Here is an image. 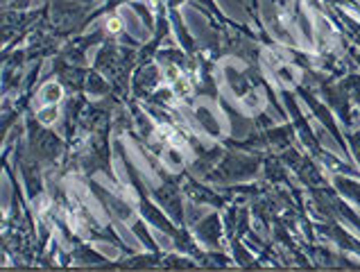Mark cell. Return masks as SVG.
Returning a JSON list of instances; mask_svg holds the SVG:
<instances>
[{"label": "cell", "instance_id": "obj_5", "mask_svg": "<svg viewBox=\"0 0 360 272\" xmlns=\"http://www.w3.org/2000/svg\"><path fill=\"white\" fill-rule=\"evenodd\" d=\"M166 77L170 79V82H177V79H179V70H177L175 66H170V68L166 70Z\"/></svg>", "mask_w": 360, "mask_h": 272}, {"label": "cell", "instance_id": "obj_2", "mask_svg": "<svg viewBox=\"0 0 360 272\" xmlns=\"http://www.w3.org/2000/svg\"><path fill=\"white\" fill-rule=\"evenodd\" d=\"M175 91L179 93V96H186V93L190 91V84L186 82V79H177V82H175Z\"/></svg>", "mask_w": 360, "mask_h": 272}, {"label": "cell", "instance_id": "obj_3", "mask_svg": "<svg viewBox=\"0 0 360 272\" xmlns=\"http://www.w3.org/2000/svg\"><path fill=\"white\" fill-rule=\"evenodd\" d=\"M57 118V109H45V111H41V120H45V123H53V120Z\"/></svg>", "mask_w": 360, "mask_h": 272}, {"label": "cell", "instance_id": "obj_1", "mask_svg": "<svg viewBox=\"0 0 360 272\" xmlns=\"http://www.w3.org/2000/svg\"><path fill=\"white\" fill-rule=\"evenodd\" d=\"M59 98H62V86H59V84H48V86H43V91H41V100H43L45 105H55Z\"/></svg>", "mask_w": 360, "mask_h": 272}, {"label": "cell", "instance_id": "obj_4", "mask_svg": "<svg viewBox=\"0 0 360 272\" xmlns=\"http://www.w3.org/2000/svg\"><path fill=\"white\" fill-rule=\"evenodd\" d=\"M107 27H109V32H118L123 25H120L118 18H109V21H107Z\"/></svg>", "mask_w": 360, "mask_h": 272}]
</instances>
